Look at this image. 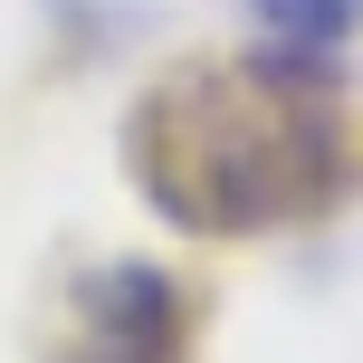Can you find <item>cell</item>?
Segmentation results:
<instances>
[{
	"instance_id": "obj_3",
	"label": "cell",
	"mask_w": 363,
	"mask_h": 363,
	"mask_svg": "<svg viewBox=\"0 0 363 363\" xmlns=\"http://www.w3.org/2000/svg\"><path fill=\"white\" fill-rule=\"evenodd\" d=\"M258 29H277L287 48H345L363 29V0H249Z\"/></svg>"
},
{
	"instance_id": "obj_4",
	"label": "cell",
	"mask_w": 363,
	"mask_h": 363,
	"mask_svg": "<svg viewBox=\"0 0 363 363\" xmlns=\"http://www.w3.org/2000/svg\"><path fill=\"white\" fill-rule=\"evenodd\" d=\"M153 10H163V0H48V19H57L67 38H86V48H115V38H134Z\"/></svg>"
},
{
	"instance_id": "obj_2",
	"label": "cell",
	"mask_w": 363,
	"mask_h": 363,
	"mask_svg": "<svg viewBox=\"0 0 363 363\" xmlns=\"http://www.w3.org/2000/svg\"><path fill=\"white\" fill-rule=\"evenodd\" d=\"M191 345V296L153 258H96L67 287L57 363H182Z\"/></svg>"
},
{
	"instance_id": "obj_1",
	"label": "cell",
	"mask_w": 363,
	"mask_h": 363,
	"mask_svg": "<svg viewBox=\"0 0 363 363\" xmlns=\"http://www.w3.org/2000/svg\"><path fill=\"white\" fill-rule=\"evenodd\" d=\"M125 172L153 220L191 239H249L345 191V96L315 48L182 57L125 115Z\"/></svg>"
}]
</instances>
